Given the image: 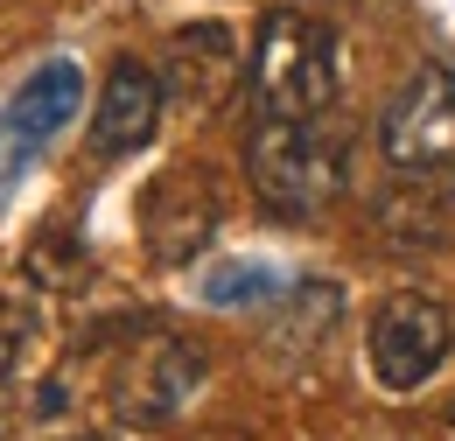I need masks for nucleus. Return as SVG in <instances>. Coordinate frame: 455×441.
Here are the masks:
<instances>
[{
	"mask_svg": "<svg viewBox=\"0 0 455 441\" xmlns=\"http://www.w3.org/2000/svg\"><path fill=\"white\" fill-rule=\"evenodd\" d=\"M204 379V350L189 343V336L175 330H133L126 343L113 350V413L126 428H162L175 421L182 406H189V392Z\"/></svg>",
	"mask_w": 455,
	"mask_h": 441,
	"instance_id": "3",
	"label": "nucleus"
},
{
	"mask_svg": "<svg viewBox=\"0 0 455 441\" xmlns=\"http://www.w3.org/2000/svg\"><path fill=\"white\" fill-rule=\"evenodd\" d=\"M379 148L399 175L427 182L455 168V70H413L379 119Z\"/></svg>",
	"mask_w": 455,
	"mask_h": 441,
	"instance_id": "5",
	"label": "nucleus"
},
{
	"mask_svg": "<svg viewBox=\"0 0 455 441\" xmlns=\"http://www.w3.org/2000/svg\"><path fill=\"white\" fill-rule=\"evenodd\" d=\"M204 294H211V301H245V294H267V274H252V267H225Z\"/></svg>",
	"mask_w": 455,
	"mask_h": 441,
	"instance_id": "12",
	"label": "nucleus"
},
{
	"mask_svg": "<svg viewBox=\"0 0 455 441\" xmlns=\"http://www.w3.org/2000/svg\"><path fill=\"white\" fill-rule=\"evenodd\" d=\"M245 92L259 119H323L337 106V36L330 21L301 14V7H274L259 21V43L245 63Z\"/></svg>",
	"mask_w": 455,
	"mask_h": 441,
	"instance_id": "1",
	"label": "nucleus"
},
{
	"mask_svg": "<svg viewBox=\"0 0 455 441\" xmlns=\"http://www.w3.org/2000/svg\"><path fill=\"white\" fill-rule=\"evenodd\" d=\"M211 231H218V189H211V175L196 162H175L169 175L148 189V204H140V238H148V253L169 260V267H182L189 253L211 245Z\"/></svg>",
	"mask_w": 455,
	"mask_h": 441,
	"instance_id": "6",
	"label": "nucleus"
},
{
	"mask_svg": "<svg viewBox=\"0 0 455 441\" xmlns=\"http://www.w3.org/2000/svg\"><path fill=\"white\" fill-rule=\"evenodd\" d=\"M364 350H371V372H379L386 392H413V386H427V379L449 365L455 316L435 301V294H386V301L371 309Z\"/></svg>",
	"mask_w": 455,
	"mask_h": 441,
	"instance_id": "4",
	"label": "nucleus"
},
{
	"mask_svg": "<svg viewBox=\"0 0 455 441\" xmlns=\"http://www.w3.org/2000/svg\"><path fill=\"white\" fill-rule=\"evenodd\" d=\"M28 343H36V309L14 301V294H0V379L28 357Z\"/></svg>",
	"mask_w": 455,
	"mask_h": 441,
	"instance_id": "11",
	"label": "nucleus"
},
{
	"mask_svg": "<svg viewBox=\"0 0 455 441\" xmlns=\"http://www.w3.org/2000/svg\"><path fill=\"white\" fill-rule=\"evenodd\" d=\"M162 106H169L162 70H148V63H133V56L113 63L106 99L92 112V148H99V155H133V148H148L155 126H162Z\"/></svg>",
	"mask_w": 455,
	"mask_h": 441,
	"instance_id": "8",
	"label": "nucleus"
},
{
	"mask_svg": "<svg viewBox=\"0 0 455 441\" xmlns=\"http://www.w3.org/2000/svg\"><path fill=\"white\" fill-rule=\"evenodd\" d=\"M245 175L274 218H315L343 196V140L323 119H259L245 140Z\"/></svg>",
	"mask_w": 455,
	"mask_h": 441,
	"instance_id": "2",
	"label": "nucleus"
},
{
	"mask_svg": "<svg viewBox=\"0 0 455 441\" xmlns=\"http://www.w3.org/2000/svg\"><path fill=\"white\" fill-rule=\"evenodd\" d=\"M231 84H238V43H231V28H218V21L175 28L169 50H162V92L175 106L211 112L231 99Z\"/></svg>",
	"mask_w": 455,
	"mask_h": 441,
	"instance_id": "7",
	"label": "nucleus"
},
{
	"mask_svg": "<svg viewBox=\"0 0 455 441\" xmlns=\"http://www.w3.org/2000/svg\"><path fill=\"white\" fill-rule=\"evenodd\" d=\"M442 441H455V406H449V413H442Z\"/></svg>",
	"mask_w": 455,
	"mask_h": 441,
	"instance_id": "13",
	"label": "nucleus"
},
{
	"mask_svg": "<svg viewBox=\"0 0 455 441\" xmlns=\"http://www.w3.org/2000/svg\"><path fill=\"white\" fill-rule=\"evenodd\" d=\"M28 274L43 280V287H63V294H70V287H84L92 267H84V245H77L70 231H43V238L28 245Z\"/></svg>",
	"mask_w": 455,
	"mask_h": 441,
	"instance_id": "10",
	"label": "nucleus"
},
{
	"mask_svg": "<svg viewBox=\"0 0 455 441\" xmlns=\"http://www.w3.org/2000/svg\"><path fill=\"white\" fill-rule=\"evenodd\" d=\"M77 92H84L77 63H43V70L21 84V99L7 106V133H0V140H7V148H21V155H36L63 119L77 112Z\"/></svg>",
	"mask_w": 455,
	"mask_h": 441,
	"instance_id": "9",
	"label": "nucleus"
},
{
	"mask_svg": "<svg viewBox=\"0 0 455 441\" xmlns=\"http://www.w3.org/2000/svg\"><path fill=\"white\" fill-rule=\"evenodd\" d=\"M84 441H99V435H84Z\"/></svg>",
	"mask_w": 455,
	"mask_h": 441,
	"instance_id": "14",
	"label": "nucleus"
}]
</instances>
